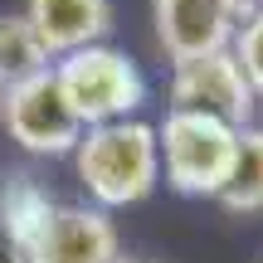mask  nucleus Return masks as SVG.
Here are the masks:
<instances>
[{
  "mask_svg": "<svg viewBox=\"0 0 263 263\" xmlns=\"http://www.w3.org/2000/svg\"><path fill=\"white\" fill-rule=\"evenodd\" d=\"M117 263H141V258H127V254H122V258H117Z\"/></svg>",
  "mask_w": 263,
  "mask_h": 263,
  "instance_id": "14",
  "label": "nucleus"
},
{
  "mask_svg": "<svg viewBox=\"0 0 263 263\" xmlns=\"http://www.w3.org/2000/svg\"><path fill=\"white\" fill-rule=\"evenodd\" d=\"M171 112H200V117H215V122L229 127H254V88H249L244 68L229 49L205 59H185V64H171Z\"/></svg>",
  "mask_w": 263,
  "mask_h": 263,
  "instance_id": "5",
  "label": "nucleus"
},
{
  "mask_svg": "<svg viewBox=\"0 0 263 263\" xmlns=\"http://www.w3.org/2000/svg\"><path fill=\"white\" fill-rule=\"evenodd\" d=\"M249 5H263V0H249Z\"/></svg>",
  "mask_w": 263,
  "mask_h": 263,
  "instance_id": "15",
  "label": "nucleus"
},
{
  "mask_svg": "<svg viewBox=\"0 0 263 263\" xmlns=\"http://www.w3.org/2000/svg\"><path fill=\"white\" fill-rule=\"evenodd\" d=\"M0 98H5V83H0Z\"/></svg>",
  "mask_w": 263,
  "mask_h": 263,
  "instance_id": "16",
  "label": "nucleus"
},
{
  "mask_svg": "<svg viewBox=\"0 0 263 263\" xmlns=\"http://www.w3.org/2000/svg\"><path fill=\"white\" fill-rule=\"evenodd\" d=\"M0 263H25V254H20L10 239H0Z\"/></svg>",
  "mask_w": 263,
  "mask_h": 263,
  "instance_id": "13",
  "label": "nucleus"
},
{
  "mask_svg": "<svg viewBox=\"0 0 263 263\" xmlns=\"http://www.w3.org/2000/svg\"><path fill=\"white\" fill-rule=\"evenodd\" d=\"M73 166H78V180H83V190L93 195L98 210L137 205L161 180L156 127L137 122V117L107 122V127H88L83 141L73 146Z\"/></svg>",
  "mask_w": 263,
  "mask_h": 263,
  "instance_id": "1",
  "label": "nucleus"
},
{
  "mask_svg": "<svg viewBox=\"0 0 263 263\" xmlns=\"http://www.w3.org/2000/svg\"><path fill=\"white\" fill-rule=\"evenodd\" d=\"M54 64L49 49L39 44L34 25L25 20V10H5L0 15V83H20V78H34Z\"/></svg>",
  "mask_w": 263,
  "mask_h": 263,
  "instance_id": "10",
  "label": "nucleus"
},
{
  "mask_svg": "<svg viewBox=\"0 0 263 263\" xmlns=\"http://www.w3.org/2000/svg\"><path fill=\"white\" fill-rule=\"evenodd\" d=\"M122 234L98 205H59L39 239L25 249V263H117Z\"/></svg>",
  "mask_w": 263,
  "mask_h": 263,
  "instance_id": "7",
  "label": "nucleus"
},
{
  "mask_svg": "<svg viewBox=\"0 0 263 263\" xmlns=\"http://www.w3.org/2000/svg\"><path fill=\"white\" fill-rule=\"evenodd\" d=\"M54 210H59L54 195H49L29 171H10V176H0V239H10L20 254L39 239V229L49 224Z\"/></svg>",
  "mask_w": 263,
  "mask_h": 263,
  "instance_id": "9",
  "label": "nucleus"
},
{
  "mask_svg": "<svg viewBox=\"0 0 263 263\" xmlns=\"http://www.w3.org/2000/svg\"><path fill=\"white\" fill-rule=\"evenodd\" d=\"M219 205L234 215H258L263 210V127L239 132V156H234V176H229Z\"/></svg>",
  "mask_w": 263,
  "mask_h": 263,
  "instance_id": "11",
  "label": "nucleus"
},
{
  "mask_svg": "<svg viewBox=\"0 0 263 263\" xmlns=\"http://www.w3.org/2000/svg\"><path fill=\"white\" fill-rule=\"evenodd\" d=\"M249 10H254L249 0H151L156 49L171 64L219 54V49L234 44Z\"/></svg>",
  "mask_w": 263,
  "mask_h": 263,
  "instance_id": "6",
  "label": "nucleus"
},
{
  "mask_svg": "<svg viewBox=\"0 0 263 263\" xmlns=\"http://www.w3.org/2000/svg\"><path fill=\"white\" fill-rule=\"evenodd\" d=\"M0 122H5L10 141L29 151V156H73V146L83 141V122L73 117L68 98L59 93L54 64L34 78H20L0 98Z\"/></svg>",
  "mask_w": 263,
  "mask_h": 263,
  "instance_id": "4",
  "label": "nucleus"
},
{
  "mask_svg": "<svg viewBox=\"0 0 263 263\" xmlns=\"http://www.w3.org/2000/svg\"><path fill=\"white\" fill-rule=\"evenodd\" d=\"M25 20L34 25L49 59H64L73 49L103 44L112 29V0H25Z\"/></svg>",
  "mask_w": 263,
  "mask_h": 263,
  "instance_id": "8",
  "label": "nucleus"
},
{
  "mask_svg": "<svg viewBox=\"0 0 263 263\" xmlns=\"http://www.w3.org/2000/svg\"><path fill=\"white\" fill-rule=\"evenodd\" d=\"M54 78L59 93L68 98L73 117L88 127H107V122H127L146 98V78L122 49L112 44H88L73 54L54 59Z\"/></svg>",
  "mask_w": 263,
  "mask_h": 263,
  "instance_id": "3",
  "label": "nucleus"
},
{
  "mask_svg": "<svg viewBox=\"0 0 263 263\" xmlns=\"http://www.w3.org/2000/svg\"><path fill=\"white\" fill-rule=\"evenodd\" d=\"M156 146H161V171H166L171 190L195 195V200H219L229 176H234L239 127L166 107V117L156 127Z\"/></svg>",
  "mask_w": 263,
  "mask_h": 263,
  "instance_id": "2",
  "label": "nucleus"
},
{
  "mask_svg": "<svg viewBox=\"0 0 263 263\" xmlns=\"http://www.w3.org/2000/svg\"><path fill=\"white\" fill-rule=\"evenodd\" d=\"M229 54L239 59V68H244L249 88H254V98H263V5L249 10V20L239 25L234 44H229Z\"/></svg>",
  "mask_w": 263,
  "mask_h": 263,
  "instance_id": "12",
  "label": "nucleus"
}]
</instances>
